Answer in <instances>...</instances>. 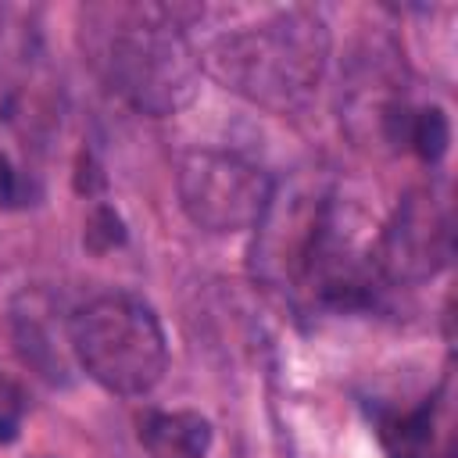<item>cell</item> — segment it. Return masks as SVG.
<instances>
[{"mask_svg":"<svg viewBox=\"0 0 458 458\" xmlns=\"http://www.w3.org/2000/svg\"><path fill=\"white\" fill-rule=\"evenodd\" d=\"M197 57L222 89L286 114L301 111L326 75L329 25L311 7H279L211 36Z\"/></svg>","mask_w":458,"mask_h":458,"instance_id":"cell-2","label":"cell"},{"mask_svg":"<svg viewBox=\"0 0 458 458\" xmlns=\"http://www.w3.org/2000/svg\"><path fill=\"white\" fill-rule=\"evenodd\" d=\"M68 351L93 383L118 397L150 394L168 369L161 318L125 290L97 293L68 315Z\"/></svg>","mask_w":458,"mask_h":458,"instance_id":"cell-3","label":"cell"},{"mask_svg":"<svg viewBox=\"0 0 458 458\" xmlns=\"http://www.w3.org/2000/svg\"><path fill=\"white\" fill-rule=\"evenodd\" d=\"M454 254L451 204L437 190L408 193L397 211L383 222L379 236L369 243L372 272L379 283H426Z\"/></svg>","mask_w":458,"mask_h":458,"instance_id":"cell-6","label":"cell"},{"mask_svg":"<svg viewBox=\"0 0 458 458\" xmlns=\"http://www.w3.org/2000/svg\"><path fill=\"white\" fill-rule=\"evenodd\" d=\"M140 444L150 458H204L211 451V422L190 408H150L140 419Z\"/></svg>","mask_w":458,"mask_h":458,"instance_id":"cell-7","label":"cell"},{"mask_svg":"<svg viewBox=\"0 0 458 458\" xmlns=\"http://www.w3.org/2000/svg\"><path fill=\"white\" fill-rule=\"evenodd\" d=\"M175 186L193 225L208 233H243L258 225L276 182L254 161L233 150L193 147L179 161Z\"/></svg>","mask_w":458,"mask_h":458,"instance_id":"cell-5","label":"cell"},{"mask_svg":"<svg viewBox=\"0 0 458 458\" xmlns=\"http://www.w3.org/2000/svg\"><path fill=\"white\" fill-rule=\"evenodd\" d=\"M193 7L132 4L97 7L89 18V61L114 97L150 118L182 111L200 86V57L186 21Z\"/></svg>","mask_w":458,"mask_h":458,"instance_id":"cell-1","label":"cell"},{"mask_svg":"<svg viewBox=\"0 0 458 458\" xmlns=\"http://www.w3.org/2000/svg\"><path fill=\"white\" fill-rule=\"evenodd\" d=\"M21 415H25V397H21L18 383H11L7 376H0V444L18 440Z\"/></svg>","mask_w":458,"mask_h":458,"instance_id":"cell-9","label":"cell"},{"mask_svg":"<svg viewBox=\"0 0 458 458\" xmlns=\"http://www.w3.org/2000/svg\"><path fill=\"white\" fill-rule=\"evenodd\" d=\"M447 143H451V125H447V114L440 107L411 111L408 129H404V147H411L422 161H440Z\"/></svg>","mask_w":458,"mask_h":458,"instance_id":"cell-8","label":"cell"},{"mask_svg":"<svg viewBox=\"0 0 458 458\" xmlns=\"http://www.w3.org/2000/svg\"><path fill=\"white\" fill-rule=\"evenodd\" d=\"M32 197V182L14 168V161L0 150V208H25Z\"/></svg>","mask_w":458,"mask_h":458,"instance_id":"cell-10","label":"cell"},{"mask_svg":"<svg viewBox=\"0 0 458 458\" xmlns=\"http://www.w3.org/2000/svg\"><path fill=\"white\" fill-rule=\"evenodd\" d=\"M333 193L318 179H293L286 186H272V197L254 225L250 265L268 286L301 290L322 229L333 211Z\"/></svg>","mask_w":458,"mask_h":458,"instance_id":"cell-4","label":"cell"}]
</instances>
